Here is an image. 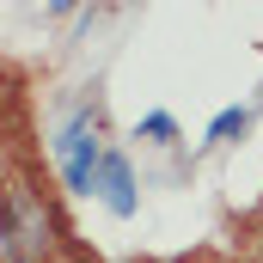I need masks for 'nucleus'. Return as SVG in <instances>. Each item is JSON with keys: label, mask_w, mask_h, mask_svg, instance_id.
<instances>
[{"label": "nucleus", "mask_w": 263, "mask_h": 263, "mask_svg": "<svg viewBox=\"0 0 263 263\" xmlns=\"http://www.w3.org/2000/svg\"><path fill=\"white\" fill-rule=\"evenodd\" d=\"M55 159H62L67 196H92V178H98L104 147H98V123H92L86 110H80V117H67L62 129H55Z\"/></svg>", "instance_id": "1"}, {"label": "nucleus", "mask_w": 263, "mask_h": 263, "mask_svg": "<svg viewBox=\"0 0 263 263\" xmlns=\"http://www.w3.org/2000/svg\"><path fill=\"white\" fill-rule=\"evenodd\" d=\"M92 196L104 202V214H117V220H129L141 196H135V165L129 153H117V147H104V159H98V178H92Z\"/></svg>", "instance_id": "2"}, {"label": "nucleus", "mask_w": 263, "mask_h": 263, "mask_svg": "<svg viewBox=\"0 0 263 263\" xmlns=\"http://www.w3.org/2000/svg\"><path fill=\"white\" fill-rule=\"evenodd\" d=\"M245 129H251V110L233 104V110H220V117L202 129V147H220V141H233V135H245Z\"/></svg>", "instance_id": "3"}, {"label": "nucleus", "mask_w": 263, "mask_h": 263, "mask_svg": "<svg viewBox=\"0 0 263 263\" xmlns=\"http://www.w3.org/2000/svg\"><path fill=\"white\" fill-rule=\"evenodd\" d=\"M135 135H141V141H178V123H172L165 110H147V117L135 123Z\"/></svg>", "instance_id": "4"}, {"label": "nucleus", "mask_w": 263, "mask_h": 263, "mask_svg": "<svg viewBox=\"0 0 263 263\" xmlns=\"http://www.w3.org/2000/svg\"><path fill=\"white\" fill-rule=\"evenodd\" d=\"M73 6H80V0H49V12H55V18H67Z\"/></svg>", "instance_id": "5"}]
</instances>
